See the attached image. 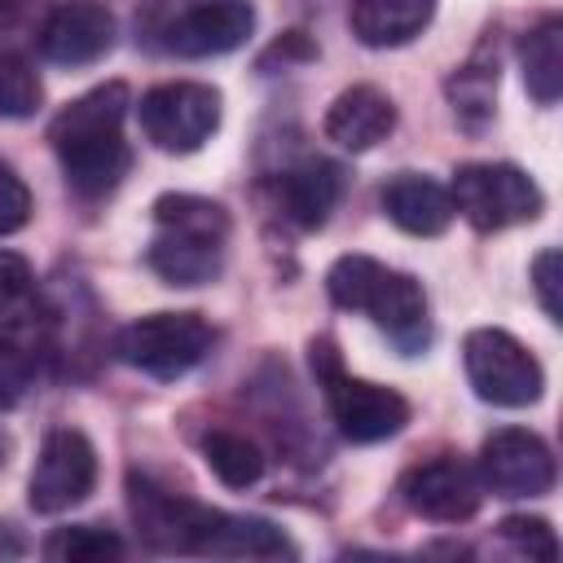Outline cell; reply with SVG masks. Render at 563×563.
<instances>
[{"instance_id": "6da1fadb", "label": "cell", "mask_w": 563, "mask_h": 563, "mask_svg": "<svg viewBox=\"0 0 563 563\" xmlns=\"http://www.w3.org/2000/svg\"><path fill=\"white\" fill-rule=\"evenodd\" d=\"M132 92L128 84L110 79L97 84L92 92L75 97L70 106L57 110L48 123V141L62 158L66 185L84 198H106L132 167V150L123 141V119H128Z\"/></svg>"}, {"instance_id": "7a4b0ae2", "label": "cell", "mask_w": 563, "mask_h": 563, "mask_svg": "<svg viewBox=\"0 0 563 563\" xmlns=\"http://www.w3.org/2000/svg\"><path fill=\"white\" fill-rule=\"evenodd\" d=\"M229 211L198 194H163L154 202L150 268L167 286H207L224 268Z\"/></svg>"}, {"instance_id": "3957f363", "label": "cell", "mask_w": 563, "mask_h": 563, "mask_svg": "<svg viewBox=\"0 0 563 563\" xmlns=\"http://www.w3.org/2000/svg\"><path fill=\"white\" fill-rule=\"evenodd\" d=\"M325 290L339 308L347 312H361L369 317L374 325H383L400 352H422L431 330H427V295L422 286L400 273V268H387L369 255H339L325 273Z\"/></svg>"}, {"instance_id": "277c9868", "label": "cell", "mask_w": 563, "mask_h": 563, "mask_svg": "<svg viewBox=\"0 0 563 563\" xmlns=\"http://www.w3.org/2000/svg\"><path fill=\"white\" fill-rule=\"evenodd\" d=\"M308 361H312V374H317V383L325 391L330 418H334V427H339L343 440H352V444H378V440L405 431V422L413 413L409 400L396 387H383V383H369V378L347 374L330 339H312Z\"/></svg>"}, {"instance_id": "5b68a950", "label": "cell", "mask_w": 563, "mask_h": 563, "mask_svg": "<svg viewBox=\"0 0 563 563\" xmlns=\"http://www.w3.org/2000/svg\"><path fill=\"white\" fill-rule=\"evenodd\" d=\"M449 198H453V211L479 233L528 224L545 207L541 185L515 163H462L453 172Z\"/></svg>"}, {"instance_id": "8992f818", "label": "cell", "mask_w": 563, "mask_h": 563, "mask_svg": "<svg viewBox=\"0 0 563 563\" xmlns=\"http://www.w3.org/2000/svg\"><path fill=\"white\" fill-rule=\"evenodd\" d=\"M216 343V330L202 312H150L114 334V356L150 378L189 374Z\"/></svg>"}, {"instance_id": "52a82bcc", "label": "cell", "mask_w": 563, "mask_h": 563, "mask_svg": "<svg viewBox=\"0 0 563 563\" xmlns=\"http://www.w3.org/2000/svg\"><path fill=\"white\" fill-rule=\"evenodd\" d=\"M462 365H466V378H471L475 396L488 400V405H501V409L537 405L541 391H545L541 361L515 334H506L497 325H479V330L466 334Z\"/></svg>"}, {"instance_id": "ba28073f", "label": "cell", "mask_w": 563, "mask_h": 563, "mask_svg": "<svg viewBox=\"0 0 563 563\" xmlns=\"http://www.w3.org/2000/svg\"><path fill=\"white\" fill-rule=\"evenodd\" d=\"M141 132L163 154H194L220 128V92L198 79L154 84L136 106Z\"/></svg>"}, {"instance_id": "9c48e42d", "label": "cell", "mask_w": 563, "mask_h": 563, "mask_svg": "<svg viewBox=\"0 0 563 563\" xmlns=\"http://www.w3.org/2000/svg\"><path fill=\"white\" fill-rule=\"evenodd\" d=\"M97 488V449L84 431L75 427H57L44 435L31 479H26V501L40 515H62L70 506H79L88 493Z\"/></svg>"}, {"instance_id": "30bf717a", "label": "cell", "mask_w": 563, "mask_h": 563, "mask_svg": "<svg viewBox=\"0 0 563 563\" xmlns=\"http://www.w3.org/2000/svg\"><path fill=\"white\" fill-rule=\"evenodd\" d=\"M479 484L493 497H545L559 479L554 449L528 427H501L479 449Z\"/></svg>"}, {"instance_id": "8fae6325", "label": "cell", "mask_w": 563, "mask_h": 563, "mask_svg": "<svg viewBox=\"0 0 563 563\" xmlns=\"http://www.w3.org/2000/svg\"><path fill=\"white\" fill-rule=\"evenodd\" d=\"M400 501L431 523H466L475 519L484 501L479 471L453 453H440L431 462H418L400 475Z\"/></svg>"}, {"instance_id": "7c38bea8", "label": "cell", "mask_w": 563, "mask_h": 563, "mask_svg": "<svg viewBox=\"0 0 563 563\" xmlns=\"http://www.w3.org/2000/svg\"><path fill=\"white\" fill-rule=\"evenodd\" d=\"M114 48V13L101 0H62L40 26V53L53 66H92Z\"/></svg>"}, {"instance_id": "4fadbf2b", "label": "cell", "mask_w": 563, "mask_h": 563, "mask_svg": "<svg viewBox=\"0 0 563 563\" xmlns=\"http://www.w3.org/2000/svg\"><path fill=\"white\" fill-rule=\"evenodd\" d=\"M251 31H255V9L246 0H207L180 13L167 26L163 44L176 57H220V53L242 48Z\"/></svg>"}, {"instance_id": "5bb4252c", "label": "cell", "mask_w": 563, "mask_h": 563, "mask_svg": "<svg viewBox=\"0 0 563 563\" xmlns=\"http://www.w3.org/2000/svg\"><path fill=\"white\" fill-rule=\"evenodd\" d=\"M391 128H396V106H391V97H387L383 88H374V84H352V88H343V92L330 101L325 119H321L325 141H334L339 150H352V154H365V150H374L378 141H387Z\"/></svg>"}, {"instance_id": "9a60e30c", "label": "cell", "mask_w": 563, "mask_h": 563, "mask_svg": "<svg viewBox=\"0 0 563 563\" xmlns=\"http://www.w3.org/2000/svg\"><path fill=\"white\" fill-rule=\"evenodd\" d=\"M273 198L290 224L321 229L343 198V167L325 163V158H308V163H299L273 180Z\"/></svg>"}, {"instance_id": "2e32d148", "label": "cell", "mask_w": 563, "mask_h": 563, "mask_svg": "<svg viewBox=\"0 0 563 563\" xmlns=\"http://www.w3.org/2000/svg\"><path fill=\"white\" fill-rule=\"evenodd\" d=\"M378 198H383L387 220H391L396 229L413 233V238H435V233H444V229L453 224V216H457L449 189H444L440 180H431V176H418V172L391 176Z\"/></svg>"}, {"instance_id": "e0dca14e", "label": "cell", "mask_w": 563, "mask_h": 563, "mask_svg": "<svg viewBox=\"0 0 563 563\" xmlns=\"http://www.w3.org/2000/svg\"><path fill=\"white\" fill-rule=\"evenodd\" d=\"M435 18V0H352L347 22L352 35L369 48H400L427 31Z\"/></svg>"}, {"instance_id": "ac0fdd59", "label": "cell", "mask_w": 563, "mask_h": 563, "mask_svg": "<svg viewBox=\"0 0 563 563\" xmlns=\"http://www.w3.org/2000/svg\"><path fill=\"white\" fill-rule=\"evenodd\" d=\"M202 554H229V559H282V554H295V545L286 541V532L268 519H255V515H224V510H211V528H207V541H202Z\"/></svg>"}, {"instance_id": "d6986e66", "label": "cell", "mask_w": 563, "mask_h": 563, "mask_svg": "<svg viewBox=\"0 0 563 563\" xmlns=\"http://www.w3.org/2000/svg\"><path fill=\"white\" fill-rule=\"evenodd\" d=\"M519 66L537 106H554L563 92V22L559 18H545L523 35Z\"/></svg>"}, {"instance_id": "ffe728a7", "label": "cell", "mask_w": 563, "mask_h": 563, "mask_svg": "<svg viewBox=\"0 0 563 563\" xmlns=\"http://www.w3.org/2000/svg\"><path fill=\"white\" fill-rule=\"evenodd\" d=\"M202 462L207 471L224 484V488H251L264 475V453L255 440H246L242 431H207L202 435Z\"/></svg>"}, {"instance_id": "44dd1931", "label": "cell", "mask_w": 563, "mask_h": 563, "mask_svg": "<svg viewBox=\"0 0 563 563\" xmlns=\"http://www.w3.org/2000/svg\"><path fill=\"white\" fill-rule=\"evenodd\" d=\"M119 554H123V537L92 528V523L57 528L44 541V559H53V563H92V559H119Z\"/></svg>"}, {"instance_id": "7402d4cb", "label": "cell", "mask_w": 563, "mask_h": 563, "mask_svg": "<svg viewBox=\"0 0 563 563\" xmlns=\"http://www.w3.org/2000/svg\"><path fill=\"white\" fill-rule=\"evenodd\" d=\"M40 75L13 57V53H0V119H26L40 110Z\"/></svg>"}, {"instance_id": "603a6c76", "label": "cell", "mask_w": 563, "mask_h": 563, "mask_svg": "<svg viewBox=\"0 0 563 563\" xmlns=\"http://www.w3.org/2000/svg\"><path fill=\"white\" fill-rule=\"evenodd\" d=\"M35 273L18 251H0V325H13L31 312Z\"/></svg>"}, {"instance_id": "cb8c5ba5", "label": "cell", "mask_w": 563, "mask_h": 563, "mask_svg": "<svg viewBox=\"0 0 563 563\" xmlns=\"http://www.w3.org/2000/svg\"><path fill=\"white\" fill-rule=\"evenodd\" d=\"M493 92H497V62L493 66H479V62H471V66H462L453 79H449V97H453V114H471V110H479V114H488L493 110Z\"/></svg>"}, {"instance_id": "d4e9b609", "label": "cell", "mask_w": 563, "mask_h": 563, "mask_svg": "<svg viewBox=\"0 0 563 563\" xmlns=\"http://www.w3.org/2000/svg\"><path fill=\"white\" fill-rule=\"evenodd\" d=\"M501 541H510L515 550H523L528 559H545L554 563L559 559V541H554V528L541 519V515H510L497 523Z\"/></svg>"}, {"instance_id": "484cf974", "label": "cell", "mask_w": 563, "mask_h": 563, "mask_svg": "<svg viewBox=\"0 0 563 563\" xmlns=\"http://www.w3.org/2000/svg\"><path fill=\"white\" fill-rule=\"evenodd\" d=\"M35 387V361L18 343H0V409H13Z\"/></svg>"}, {"instance_id": "4316f807", "label": "cell", "mask_w": 563, "mask_h": 563, "mask_svg": "<svg viewBox=\"0 0 563 563\" xmlns=\"http://www.w3.org/2000/svg\"><path fill=\"white\" fill-rule=\"evenodd\" d=\"M26 220H31V189L9 163H0V238L18 233Z\"/></svg>"}, {"instance_id": "83f0119b", "label": "cell", "mask_w": 563, "mask_h": 563, "mask_svg": "<svg viewBox=\"0 0 563 563\" xmlns=\"http://www.w3.org/2000/svg\"><path fill=\"white\" fill-rule=\"evenodd\" d=\"M559 264L563 255L554 246H545L537 260H532V286H537V299L545 308L550 321H563V303H559Z\"/></svg>"}]
</instances>
